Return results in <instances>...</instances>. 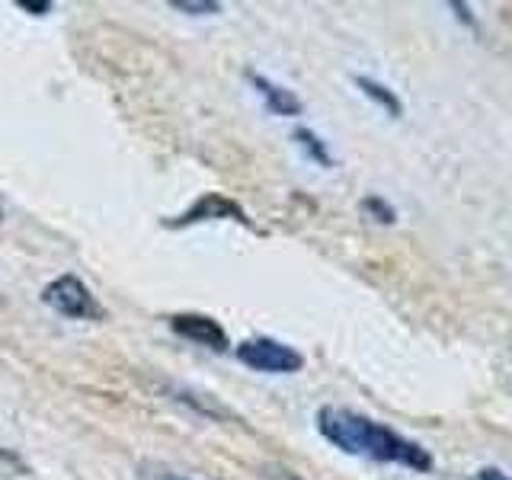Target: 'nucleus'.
I'll return each instance as SVG.
<instances>
[{"instance_id": "1", "label": "nucleus", "mask_w": 512, "mask_h": 480, "mask_svg": "<svg viewBox=\"0 0 512 480\" xmlns=\"http://www.w3.org/2000/svg\"><path fill=\"white\" fill-rule=\"evenodd\" d=\"M317 432L333 448L346 455L381 461V464H400L407 471L426 474L432 468V455L423 445L404 439L400 432L388 429L384 423L368 420V416L343 407H320L317 410Z\"/></svg>"}, {"instance_id": "2", "label": "nucleus", "mask_w": 512, "mask_h": 480, "mask_svg": "<svg viewBox=\"0 0 512 480\" xmlns=\"http://www.w3.org/2000/svg\"><path fill=\"white\" fill-rule=\"evenodd\" d=\"M234 356L240 365H247L253 372H263V375H295L304 368L301 352L282 340H272V336H253V340L237 343Z\"/></svg>"}, {"instance_id": "3", "label": "nucleus", "mask_w": 512, "mask_h": 480, "mask_svg": "<svg viewBox=\"0 0 512 480\" xmlns=\"http://www.w3.org/2000/svg\"><path fill=\"white\" fill-rule=\"evenodd\" d=\"M42 301L52 308L58 317L68 320H106V308L100 304L84 279L77 276H58L42 288Z\"/></svg>"}, {"instance_id": "4", "label": "nucleus", "mask_w": 512, "mask_h": 480, "mask_svg": "<svg viewBox=\"0 0 512 480\" xmlns=\"http://www.w3.org/2000/svg\"><path fill=\"white\" fill-rule=\"evenodd\" d=\"M231 218L237 224H244V228H253V221L247 218V212L240 208L234 199L221 196V192H208L199 202H192L183 215H176L173 221H167V228L180 231V228H189V224H205V221H224Z\"/></svg>"}, {"instance_id": "5", "label": "nucleus", "mask_w": 512, "mask_h": 480, "mask_svg": "<svg viewBox=\"0 0 512 480\" xmlns=\"http://www.w3.org/2000/svg\"><path fill=\"white\" fill-rule=\"evenodd\" d=\"M170 330L176 336H183L186 343H196V346L212 349V352H224L231 346L228 330H224L218 320L208 317V314H173L170 317Z\"/></svg>"}, {"instance_id": "6", "label": "nucleus", "mask_w": 512, "mask_h": 480, "mask_svg": "<svg viewBox=\"0 0 512 480\" xmlns=\"http://www.w3.org/2000/svg\"><path fill=\"white\" fill-rule=\"evenodd\" d=\"M247 80L253 84V90L260 93V100L266 103V109L272 112V116H285V119L301 116V100L292 90H285L282 84H276V80H269V77L256 74V71H250Z\"/></svg>"}, {"instance_id": "7", "label": "nucleus", "mask_w": 512, "mask_h": 480, "mask_svg": "<svg viewBox=\"0 0 512 480\" xmlns=\"http://www.w3.org/2000/svg\"><path fill=\"white\" fill-rule=\"evenodd\" d=\"M356 87L368 96V100L372 103H378L384 112H388V116H400V112H404V106H400V100L394 96V90L391 87H384V84H378V80H372V77H356Z\"/></svg>"}, {"instance_id": "8", "label": "nucleus", "mask_w": 512, "mask_h": 480, "mask_svg": "<svg viewBox=\"0 0 512 480\" xmlns=\"http://www.w3.org/2000/svg\"><path fill=\"white\" fill-rule=\"evenodd\" d=\"M295 144L298 148L308 154L314 164H320V167H333V154H330V148L324 144V138H320L317 132H311V128H295Z\"/></svg>"}, {"instance_id": "9", "label": "nucleus", "mask_w": 512, "mask_h": 480, "mask_svg": "<svg viewBox=\"0 0 512 480\" xmlns=\"http://www.w3.org/2000/svg\"><path fill=\"white\" fill-rule=\"evenodd\" d=\"M173 10L180 13H189V16H215L221 13V4H215V0H196V4H189V0H170Z\"/></svg>"}, {"instance_id": "10", "label": "nucleus", "mask_w": 512, "mask_h": 480, "mask_svg": "<svg viewBox=\"0 0 512 480\" xmlns=\"http://www.w3.org/2000/svg\"><path fill=\"white\" fill-rule=\"evenodd\" d=\"M362 208H365L368 215H375V221H381V224H394V221H397L394 205H388L381 196H368V199L362 202Z\"/></svg>"}, {"instance_id": "11", "label": "nucleus", "mask_w": 512, "mask_h": 480, "mask_svg": "<svg viewBox=\"0 0 512 480\" xmlns=\"http://www.w3.org/2000/svg\"><path fill=\"white\" fill-rule=\"evenodd\" d=\"M141 480H189V477L176 474L170 468H154V464H148V468H141Z\"/></svg>"}, {"instance_id": "12", "label": "nucleus", "mask_w": 512, "mask_h": 480, "mask_svg": "<svg viewBox=\"0 0 512 480\" xmlns=\"http://www.w3.org/2000/svg\"><path fill=\"white\" fill-rule=\"evenodd\" d=\"M16 10H26L29 16H45L52 10V0H16Z\"/></svg>"}, {"instance_id": "13", "label": "nucleus", "mask_w": 512, "mask_h": 480, "mask_svg": "<svg viewBox=\"0 0 512 480\" xmlns=\"http://www.w3.org/2000/svg\"><path fill=\"white\" fill-rule=\"evenodd\" d=\"M471 480H509L500 468H480Z\"/></svg>"}, {"instance_id": "14", "label": "nucleus", "mask_w": 512, "mask_h": 480, "mask_svg": "<svg viewBox=\"0 0 512 480\" xmlns=\"http://www.w3.org/2000/svg\"><path fill=\"white\" fill-rule=\"evenodd\" d=\"M0 218H4V208H0Z\"/></svg>"}, {"instance_id": "15", "label": "nucleus", "mask_w": 512, "mask_h": 480, "mask_svg": "<svg viewBox=\"0 0 512 480\" xmlns=\"http://www.w3.org/2000/svg\"><path fill=\"white\" fill-rule=\"evenodd\" d=\"M288 480H301V477H288Z\"/></svg>"}]
</instances>
